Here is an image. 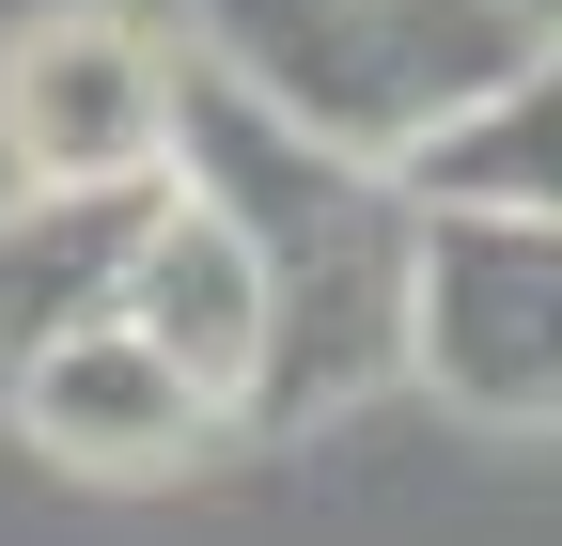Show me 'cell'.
Returning <instances> with one entry per match:
<instances>
[{"label":"cell","instance_id":"7","mask_svg":"<svg viewBox=\"0 0 562 546\" xmlns=\"http://www.w3.org/2000/svg\"><path fill=\"white\" fill-rule=\"evenodd\" d=\"M125 328H140V344H157L172 375H203L220 406H250V360H266V282H250V235H235L203 187H172L157 219H140Z\"/></svg>","mask_w":562,"mask_h":546},{"label":"cell","instance_id":"3","mask_svg":"<svg viewBox=\"0 0 562 546\" xmlns=\"http://www.w3.org/2000/svg\"><path fill=\"white\" fill-rule=\"evenodd\" d=\"M406 375L453 422L562 437V219H531V203H422V235H406Z\"/></svg>","mask_w":562,"mask_h":546},{"label":"cell","instance_id":"2","mask_svg":"<svg viewBox=\"0 0 562 546\" xmlns=\"http://www.w3.org/2000/svg\"><path fill=\"white\" fill-rule=\"evenodd\" d=\"M188 32L250 110L406 172L453 110H484L531 62L547 16L531 0H188Z\"/></svg>","mask_w":562,"mask_h":546},{"label":"cell","instance_id":"5","mask_svg":"<svg viewBox=\"0 0 562 546\" xmlns=\"http://www.w3.org/2000/svg\"><path fill=\"white\" fill-rule=\"evenodd\" d=\"M0 406L32 422V453L94 468V485H157V468H188L203 437L235 422V406L203 390V375H172L125 312H94V328H63L47 360H16V375H0Z\"/></svg>","mask_w":562,"mask_h":546},{"label":"cell","instance_id":"4","mask_svg":"<svg viewBox=\"0 0 562 546\" xmlns=\"http://www.w3.org/2000/svg\"><path fill=\"white\" fill-rule=\"evenodd\" d=\"M172 94L188 62L125 16V0H47L0 47V157L16 187H79V172H172Z\"/></svg>","mask_w":562,"mask_h":546},{"label":"cell","instance_id":"1","mask_svg":"<svg viewBox=\"0 0 562 546\" xmlns=\"http://www.w3.org/2000/svg\"><path fill=\"white\" fill-rule=\"evenodd\" d=\"M172 187L220 203L250 235V282H266V360H250L235 422H328V406H360L375 375H406V235H422L406 172L313 141V125L250 110L220 62H188Z\"/></svg>","mask_w":562,"mask_h":546},{"label":"cell","instance_id":"6","mask_svg":"<svg viewBox=\"0 0 562 546\" xmlns=\"http://www.w3.org/2000/svg\"><path fill=\"white\" fill-rule=\"evenodd\" d=\"M157 203H172V172H79V187H16L0 203V375L47 360L63 328L125 312V265H140Z\"/></svg>","mask_w":562,"mask_h":546},{"label":"cell","instance_id":"8","mask_svg":"<svg viewBox=\"0 0 562 546\" xmlns=\"http://www.w3.org/2000/svg\"><path fill=\"white\" fill-rule=\"evenodd\" d=\"M406 187L422 203H531V219H562V32H531V62L484 110H453L406 157Z\"/></svg>","mask_w":562,"mask_h":546}]
</instances>
